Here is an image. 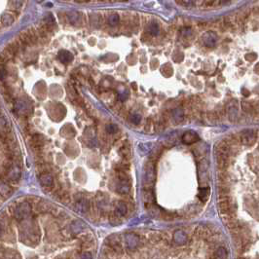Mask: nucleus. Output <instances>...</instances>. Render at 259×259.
Wrapping results in <instances>:
<instances>
[{"label": "nucleus", "mask_w": 259, "mask_h": 259, "mask_svg": "<svg viewBox=\"0 0 259 259\" xmlns=\"http://www.w3.org/2000/svg\"><path fill=\"white\" fill-rule=\"evenodd\" d=\"M117 192L120 194H127L130 191V186L127 181H122L120 184H118L117 186Z\"/></svg>", "instance_id": "obj_12"}, {"label": "nucleus", "mask_w": 259, "mask_h": 259, "mask_svg": "<svg viewBox=\"0 0 259 259\" xmlns=\"http://www.w3.org/2000/svg\"><path fill=\"white\" fill-rule=\"evenodd\" d=\"M173 243L178 246H183L187 243V235L182 230H178L173 234Z\"/></svg>", "instance_id": "obj_4"}, {"label": "nucleus", "mask_w": 259, "mask_h": 259, "mask_svg": "<svg viewBox=\"0 0 259 259\" xmlns=\"http://www.w3.org/2000/svg\"><path fill=\"white\" fill-rule=\"evenodd\" d=\"M83 229H84V224L82 222L74 221L70 225V233H71L72 236L77 235V234H79L80 232L83 231Z\"/></svg>", "instance_id": "obj_8"}, {"label": "nucleus", "mask_w": 259, "mask_h": 259, "mask_svg": "<svg viewBox=\"0 0 259 259\" xmlns=\"http://www.w3.org/2000/svg\"><path fill=\"white\" fill-rule=\"evenodd\" d=\"M1 22H2V27L4 26H10V24H12L13 22H14V18L11 16V15H3L2 16V19H1Z\"/></svg>", "instance_id": "obj_14"}, {"label": "nucleus", "mask_w": 259, "mask_h": 259, "mask_svg": "<svg viewBox=\"0 0 259 259\" xmlns=\"http://www.w3.org/2000/svg\"><path fill=\"white\" fill-rule=\"evenodd\" d=\"M208 196H210V189L208 188H202L200 192H199V198L203 202H206Z\"/></svg>", "instance_id": "obj_13"}, {"label": "nucleus", "mask_w": 259, "mask_h": 259, "mask_svg": "<svg viewBox=\"0 0 259 259\" xmlns=\"http://www.w3.org/2000/svg\"><path fill=\"white\" fill-rule=\"evenodd\" d=\"M216 164L219 170L224 171L226 170L229 166V160L227 155H223V154H216Z\"/></svg>", "instance_id": "obj_5"}, {"label": "nucleus", "mask_w": 259, "mask_h": 259, "mask_svg": "<svg viewBox=\"0 0 259 259\" xmlns=\"http://www.w3.org/2000/svg\"><path fill=\"white\" fill-rule=\"evenodd\" d=\"M39 179H40V182L43 186L46 187H51L53 185V177L50 176L49 173H43L39 176Z\"/></svg>", "instance_id": "obj_9"}, {"label": "nucleus", "mask_w": 259, "mask_h": 259, "mask_svg": "<svg viewBox=\"0 0 259 259\" xmlns=\"http://www.w3.org/2000/svg\"><path fill=\"white\" fill-rule=\"evenodd\" d=\"M117 130H118L117 126H116V125H114V124H110V125H108V126L106 127V131H107L109 133H116V132H117Z\"/></svg>", "instance_id": "obj_19"}, {"label": "nucleus", "mask_w": 259, "mask_h": 259, "mask_svg": "<svg viewBox=\"0 0 259 259\" xmlns=\"http://www.w3.org/2000/svg\"><path fill=\"white\" fill-rule=\"evenodd\" d=\"M30 206L27 203H23L20 206H18L14 211V216L18 220H23V219L27 218L29 213H30Z\"/></svg>", "instance_id": "obj_2"}, {"label": "nucleus", "mask_w": 259, "mask_h": 259, "mask_svg": "<svg viewBox=\"0 0 259 259\" xmlns=\"http://www.w3.org/2000/svg\"><path fill=\"white\" fill-rule=\"evenodd\" d=\"M59 61H61L62 62H63V63H68V62H72L73 56H72V54H71L70 52L63 50V51L59 52Z\"/></svg>", "instance_id": "obj_7"}, {"label": "nucleus", "mask_w": 259, "mask_h": 259, "mask_svg": "<svg viewBox=\"0 0 259 259\" xmlns=\"http://www.w3.org/2000/svg\"><path fill=\"white\" fill-rule=\"evenodd\" d=\"M89 210V204L85 199H80L76 203V211L79 212H86Z\"/></svg>", "instance_id": "obj_10"}, {"label": "nucleus", "mask_w": 259, "mask_h": 259, "mask_svg": "<svg viewBox=\"0 0 259 259\" xmlns=\"http://www.w3.org/2000/svg\"><path fill=\"white\" fill-rule=\"evenodd\" d=\"M2 258L3 259H20L19 256L13 251H7L6 253L2 251Z\"/></svg>", "instance_id": "obj_16"}, {"label": "nucleus", "mask_w": 259, "mask_h": 259, "mask_svg": "<svg viewBox=\"0 0 259 259\" xmlns=\"http://www.w3.org/2000/svg\"><path fill=\"white\" fill-rule=\"evenodd\" d=\"M139 121H140V116H139L138 114H134V115L132 116V122L133 123L137 124V123H139Z\"/></svg>", "instance_id": "obj_21"}, {"label": "nucleus", "mask_w": 259, "mask_h": 259, "mask_svg": "<svg viewBox=\"0 0 259 259\" xmlns=\"http://www.w3.org/2000/svg\"><path fill=\"white\" fill-rule=\"evenodd\" d=\"M80 259H93L92 253L89 251H83L80 256Z\"/></svg>", "instance_id": "obj_20"}, {"label": "nucleus", "mask_w": 259, "mask_h": 259, "mask_svg": "<svg viewBox=\"0 0 259 259\" xmlns=\"http://www.w3.org/2000/svg\"><path fill=\"white\" fill-rule=\"evenodd\" d=\"M228 256L227 250L224 247H219L213 253V257L216 259H226Z\"/></svg>", "instance_id": "obj_11"}, {"label": "nucleus", "mask_w": 259, "mask_h": 259, "mask_svg": "<svg viewBox=\"0 0 259 259\" xmlns=\"http://www.w3.org/2000/svg\"><path fill=\"white\" fill-rule=\"evenodd\" d=\"M158 30H159V27L156 23H152L150 27H149V31H150L151 34H153V35H155V34L158 33Z\"/></svg>", "instance_id": "obj_17"}, {"label": "nucleus", "mask_w": 259, "mask_h": 259, "mask_svg": "<svg viewBox=\"0 0 259 259\" xmlns=\"http://www.w3.org/2000/svg\"><path fill=\"white\" fill-rule=\"evenodd\" d=\"M127 211H128V208H127L126 204H124L123 202H120L117 204V211L120 215H125L127 213Z\"/></svg>", "instance_id": "obj_15"}, {"label": "nucleus", "mask_w": 259, "mask_h": 259, "mask_svg": "<svg viewBox=\"0 0 259 259\" xmlns=\"http://www.w3.org/2000/svg\"><path fill=\"white\" fill-rule=\"evenodd\" d=\"M255 138H256L255 132L252 131V130H247V131H245L242 133L241 140L243 144H246V145H251V144L255 141Z\"/></svg>", "instance_id": "obj_3"}, {"label": "nucleus", "mask_w": 259, "mask_h": 259, "mask_svg": "<svg viewBox=\"0 0 259 259\" xmlns=\"http://www.w3.org/2000/svg\"><path fill=\"white\" fill-rule=\"evenodd\" d=\"M125 245L128 250L134 251L140 246V239L137 234L128 233L125 235Z\"/></svg>", "instance_id": "obj_1"}, {"label": "nucleus", "mask_w": 259, "mask_h": 259, "mask_svg": "<svg viewBox=\"0 0 259 259\" xmlns=\"http://www.w3.org/2000/svg\"><path fill=\"white\" fill-rule=\"evenodd\" d=\"M108 20H109V23H110L111 26H115L119 21V18H118L117 15H112V16L109 17Z\"/></svg>", "instance_id": "obj_18"}, {"label": "nucleus", "mask_w": 259, "mask_h": 259, "mask_svg": "<svg viewBox=\"0 0 259 259\" xmlns=\"http://www.w3.org/2000/svg\"><path fill=\"white\" fill-rule=\"evenodd\" d=\"M198 136L195 133H192V132H187L183 134L182 137V140L184 143H187V144H191L193 142H195L198 140Z\"/></svg>", "instance_id": "obj_6"}]
</instances>
